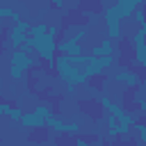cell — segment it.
<instances>
[{
  "label": "cell",
  "mask_w": 146,
  "mask_h": 146,
  "mask_svg": "<svg viewBox=\"0 0 146 146\" xmlns=\"http://www.w3.org/2000/svg\"><path fill=\"white\" fill-rule=\"evenodd\" d=\"M36 62L39 59H34V55H27L23 50H11L9 52V59H7V64H9V80L11 82L25 80L27 71H32L36 66Z\"/></svg>",
  "instance_id": "cell-1"
},
{
  "label": "cell",
  "mask_w": 146,
  "mask_h": 146,
  "mask_svg": "<svg viewBox=\"0 0 146 146\" xmlns=\"http://www.w3.org/2000/svg\"><path fill=\"white\" fill-rule=\"evenodd\" d=\"M30 39V36H27ZM34 52L39 55V59L43 62H52L57 57V39L50 36V34H43V36H36V39H30Z\"/></svg>",
  "instance_id": "cell-2"
},
{
  "label": "cell",
  "mask_w": 146,
  "mask_h": 146,
  "mask_svg": "<svg viewBox=\"0 0 146 146\" xmlns=\"http://www.w3.org/2000/svg\"><path fill=\"white\" fill-rule=\"evenodd\" d=\"M103 23H105L107 36H110L114 43H119V41L123 39V36H121V23H123V18H121V14H119V9H116L114 5L103 11Z\"/></svg>",
  "instance_id": "cell-3"
},
{
  "label": "cell",
  "mask_w": 146,
  "mask_h": 146,
  "mask_svg": "<svg viewBox=\"0 0 146 146\" xmlns=\"http://www.w3.org/2000/svg\"><path fill=\"white\" fill-rule=\"evenodd\" d=\"M78 110H80V114H84V116H89L91 121H96V123H100L103 121V105H100V100L98 98H78Z\"/></svg>",
  "instance_id": "cell-4"
},
{
  "label": "cell",
  "mask_w": 146,
  "mask_h": 146,
  "mask_svg": "<svg viewBox=\"0 0 146 146\" xmlns=\"http://www.w3.org/2000/svg\"><path fill=\"white\" fill-rule=\"evenodd\" d=\"M141 5H144V0H116V2H114V7L119 9V14H121L123 21H125V18H132L135 9L141 7Z\"/></svg>",
  "instance_id": "cell-5"
},
{
  "label": "cell",
  "mask_w": 146,
  "mask_h": 146,
  "mask_svg": "<svg viewBox=\"0 0 146 146\" xmlns=\"http://www.w3.org/2000/svg\"><path fill=\"white\" fill-rule=\"evenodd\" d=\"M43 34H48V25H46L43 21H41V23H32L27 36H30V39H36V36H43Z\"/></svg>",
  "instance_id": "cell-6"
},
{
  "label": "cell",
  "mask_w": 146,
  "mask_h": 146,
  "mask_svg": "<svg viewBox=\"0 0 146 146\" xmlns=\"http://www.w3.org/2000/svg\"><path fill=\"white\" fill-rule=\"evenodd\" d=\"M0 89H2V78H0ZM0 94H2V91H0Z\"/></svg>",
  "instance_id": "cell-7"
}]
</instances>
